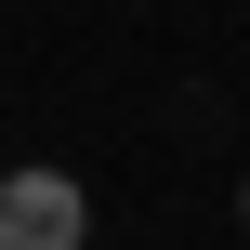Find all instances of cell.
<instances>
[{
    "mask_svg": "<svg viewBox=\"0 0 250 250\" xmlns=\"http://www.w3.org/2000/svg\"><path fill=\"white\" fill-rule=\"evenodd\" d=\"M92 237V198L66 171H0V250H79Z\"/></svg>",
    "mask_w": 250,
    "mask_h": 250,
    "instance_id": "1",
    "label": "cell"
}]
</instances>
